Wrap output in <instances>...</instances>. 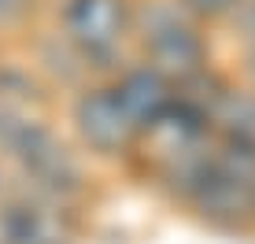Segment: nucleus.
<instances>
[{"label": "nucleus", "mask_w": 255, "mask_h": 244, "mask_svg": "<svg viewBox=\"0 0 255 244\" xmlns=\"http://www.w3.org/2000/svg\"><path fill=\"white\" fill-rule=\"evenodd\" d=\"M0 159L11 163L26 193L70 207L85 193V167L63 137L41 115H19L0 144Z\"/></svg>", "instance_id": "f257e3e1"}, {"label": "nucleus", "mask_w": 255, "mask_h": 244, "mask_svg": "<svg viewBox=\"0 0 255 244\" xmlns=\"http://www.w3.org/2000/svg\"><path fill=\"white\" fill-rule=\"evenodd\" d=\"M133 37L140 41L144 63L163 71L174 85L207 71V45L196 15L185 0H144L133 7Z\"/></svg>", "instance_id": "f03ea898"}, {"label": "nucleus", "mask_w": 255, "mask_h": 244, "mask_svg": "<svg viewBox=\"0 0 255 244\" xmlns=\"http://www.w3.org/2000/svg\"><path fill=\"white\" fill-rule=\"evenodd\" d=\"M59 33L85 59L89 74L126 71V45L133 37V4L129 0H63Z\"/></svg>", "instance_id": "7ed1b4c3"}, {"label": "nucleus", "mask_w": 255, "mask_h": 244, "mask_svg": "<svg viewBox=\"0 0 255 244\" xmlns=\"http://www.w3.org/2000/svg\"><path fill=\"white\" fill-rule=\"evenodd\" d=\"M70 119H74L82 144L96 155H111L115 159V155H129L140 144L137 126L129 122L111 82H89L85 89H78Z\"/></svg>", "instance_id": "20e7f679"}, {"label": "nucleus", "mask_w": 255, "mask_h": 244, "mask_svg": "<svg viewBox=\"0 0 255 244\" xmlns=\"http://www.w3.org/2000/svg\"><path fill=\"white\" fill-rule=\"evenodd\" d=\"M70 207L15 189L0 200V244H70Z\"/></svg>", "instance_id": "39448f33"}, {"label": "nucleus", "mask_w": 255, "mask_h": 244, "mask_svg": "<svg viewBox=\"0 0 255 244\" xmlns=\"http://www.w3.org/2000/svg\"><path fill=\"white\" fill-rule=\"evenodd\" d=\"M111 85H115L122 108H126V115L137 126L140 137H144L148 129L166 115V108L178 100V85H174L163 71H155L152 63H129L126 71L115 74Z\"/></svg>", "instance_id": "423d86ee"}, {"label": "nucleus", "mask_w": 255, "mask_h": 244, "mask_svg": "<svg viewBox=\"0 0 255 244\" xmlns=\"http://www.w3.org/2000/svg\"><path fill=\"white\" fill-rule=\"evenodd\" d=\"M0 104L22 115H37L48 104V85L41 82L37 71L15 63V59H0Z\"/></svg>", "instance_id": "0eeeda50"}, {"label": "nucleus", "mask_w": 255, "mask_h": 244, "mask_svg": "<svg viewBox=\"0 0 255 244\" xmlns=\"http://www.w3.org/2000/svg\"><path fill=\"white\" fill-rule=\"evenodd\" d=\"M33 11V0H0V26H15Z\"/></svg>", "instance_id": "6e6552de"}, {"label": "nucleus", "mask_w": 255, "mask_h": 244, "mask_svg": "<svg viewBox=\"0 0 255 244\" xmlns=\"http://www.w3.org/2000/svg\"><path fill=\"white\" fill-rule=\"evenodd\" d=\"M22 111H11V108H4V104H0V144H4V137H7V129H11V122L19 119Z\"/></svg>", "instance_id": "1a4fd4ad"}, {"label": "nucleus", "mask_w": 255, "mask_h": 244, "mask_svg": "<svg viewBox=\"0 0 255 244\" xmlns=\"http://www.w3.org/2000/svg\"><path fill=\"white\" fill-rule=\"evenodd\" d=\"M7 193H15V185H11V178H7V170H4V159H0V200Z\"/></svg>", "instance_id": "9d476101"}, {"label": "nucleus", "mask_w": 255, "mask_h": 244, "mask_svg": "<svg viewBox=\"0 0 255 244\" xmlns=\"http://www.w3.org/2000/svg\"><path fill=\"white\" fill-rule=\"evenodd\" d=\"M248 71H252V78H255V37H252V48H248Z\"/></svg>", "instance_id": "9b49d317"}]
</instances>
